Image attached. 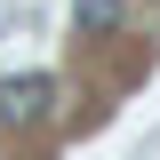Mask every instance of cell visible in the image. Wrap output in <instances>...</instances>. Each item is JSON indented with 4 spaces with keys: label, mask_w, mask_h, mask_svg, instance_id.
Returning a JSON list of instances; mask_svg holds the SVG:
<instances>
[{
    "label": "cell",
    "mask_w": 160,
    "mask_h": 160,
    "mask_svg": "<svg viewBox=\"0 0 160 160\" xmlns=\"http://www.w3.org/2000/svg\"><path fill=\"white\" fill-rule=\"evenodd\" d=\"M72 16H80V32H112L120 24V0H80Z\"/></svg>",
    "instance_id": "7a4b0ae2"
},
{
    "label": "cell",
    "mask_w": 160,
    "mask_h": 160,
    "mask_svg": "<svg viewBox=\"0 0 160 160\" xmlns=\"http://www.w3.org/2000/svg\"><path fill=\"white\" fill-rule=\"evenodd\" d=\"M48 104H56V80H48V72H16V80H0V120H8V128H32Z\"/></svg>",
    "instance_id": "6da1fadb"
}]
</instances>
